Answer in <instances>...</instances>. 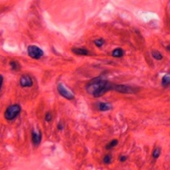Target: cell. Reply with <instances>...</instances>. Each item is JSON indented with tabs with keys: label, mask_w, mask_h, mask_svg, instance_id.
Wrapping results in <instances>:
<instances>
[{
	"label": "cell",
	"mask_w": 170,
	"mask_h": 170,
	"mask_svg": "<svg viewBox=\"0 0 170 170\" xmlns=\"http://www.w3.org/2000/svg\"><path fill=\"white\" fill-rule=\"evenodd\" d=\"M114 85L115 84H113L107 80L97 77L87 84L85 89L88 94L93 95L95 98H98L108 91L114 90Z\"/></svg>",
	"instance_id": "1"
},
{
	"label": "cell",
	"mask_w": 170,
	"mask_h": 170,
	"mask_svg": "<svg viewBox=\"0 0 170 170\" xmlns=\"http://www.w3.org/2000/svg\"><path fill=\"white\" fill-rule=\"evenodd\" d=\"M20 110H21V107L19 104H15L10 105L9 107H7L5 112V120H9V121L13 120L20 113Z\"/></svg>",
	"instance_id": "2"
},
{
	"label": "cell",
	"mask_w": 170,
	"mask_h": 170,
	"mask_svg": "<svg viewBox=\"0 0 170 170\" xmlns=\"http://www.w3.org/2000/svg\"><path fill=\"white\" fill-rule=\"evenodd\" d=\"M27 53L34 59H39L44 55L43 51L36 45H30L27 48Z\"/></svg>",
	"instance_id": "3"
},
{
	"label": "cell",
	"mask_w": 170,
	"mask_h": 170,
	"mask_svg": "<svg viewBox=\"0 0 170 170\" xmlns=\"http://www.w3.org/2000/svg\"><path fill=\"white\" fill-rule=\"evenodd\" d=\"M114 90H115L116 92H120V93L130 94L137 92V91H138V88H134V87L130 86V85H117V84H115V85H114Z\"/></svg>",
	"instance_id": "4"
},
{
	"label": "cell",
	"mask_w": 170,
	"mask_h": 170,
	"mask_svg": "<svg viewBox=\"0 0 170 170\" xmlns=\"http://www.w3.org/2000/svg\"><path fill=\"white\" fill-rule=\"evenodd\" d=\"M58 91L59 94L61 96H63L64 98L68 99V100H72V99L74 98V94L71 93L69 90H67L62 83L58 84Z\"/></svg>",
	"instance_id": "5"
},
{
	"label": "cell",
	"mask_w": 170,
	"mask_h": 170,
	"mask_svg": "<svg viewBox=\"0 0 170 170\" xmlns=\"http://www.w3.org/2000/svg\"><path fill=\"white\" fill-rule=\"evenodd\" d=\"M20 85L22 87H31L33 85V80L27 74L23 75L20 79Z\"/></svg>",
	"instance_id": "6"
},
{
	"label": "cell",
	"mask_w": 170,
	"mask_h": 170,
	"mask_svg": "<svg viewBox=\"0 0 170 170\" xmlns=\"http://www.w3.org/2000/svg\"><path fill=\"white\" fill-rule=\"evenodd\" d=\"M42 140V133L39 131H35L33 129L32 131V142L36 146L39 145Z\"/></svg>",
	"instance_id": "7"
},
{
	"label": "cell",
	"mask_w": 170,
	"mask_h": 170,
	"mask_svg": "<svg viewBox=\"0 0 170 170\" xmlns=\"http://www.w3.org/2000/svg\"><path fill=\"white\" fill-rule=\"evenodd\" d=\"M72 52L77 55H88L89 54V52L87 50L86 48H74L72 49Z\"/></svg>",
	"instance_id": "8"
},
{
	"label": "cell",
	"mask_w": 170,
	"mask_h": 170,
	"mask_svg": "<svg viewBox=\"0 0 170 170\" xmlns=\"http://www.w3.org/2000/svg\"><path fill=\"white\" fill-rule=\"evenodd\" d=\"M111 108V104L109 103L101 102V103H99L98 104V109L101 111H107V110H110Z\"/></svg>",
	"instance_id": "9"
},
{
	"label": "cell",
	"mask_w": 170,
	"mask_h": 170,
	"mask_svg": "<svg viewBox=\"0 0 170 170\" xmlns=\"http://www.w3.org/2000/svg\"><path fill=\"white\" fill-rule=\"evenodd\" d=\"M123 50L120 48H115V49L112 52V55H113V57H115V58H121V57L123 56Z\"/></svg>",
	"instance_id": "10"
},
{
	"label": "cell",
	"mask_w": 170,
	"mask_h": 170,
	"mask_svg": "<svg viewBox=\"0 0 170 170\" xmlns=\"http://www.w3.org/2000/svg\"><path fill=\"white\" fill-rule=\"evenodd\" d=\"M118 143L119 142L117 139H113L110 143L106 145V149H107V150H111L113 147H115L118 144Z\"/></svg>",
	"instance_id": "11"
},
{
	"label": "cell",
	"mask_w": 170,
	"mask_h": 170,
	"mask_svg": "<svg viewBox=\"0 0 170 170\" xmlns=\"http://www.w3.org/2000/svg\"><path fill=\"white\" fill-rule=\"evenodd\" d=\"M170 84V75L166 74V75L164 76L163 77V80H162V85L164 87L168 86Z\"/></svg>",
	"instance_id": "12"
},
{
	"label": "cell",
	"mask_w": 170,
	"mask_h": 170,
	"mask_svg": "<svg viewBox=\"0 0 170 170\" xmlns=\"http://www.w3.org/2000/svg\"><path fill=\"white\" fill-rule=\"evenodd\" d=\"M151 55L156 60L159 61L163 59V55H162V54L160 53V52H159L158 51H153V52H151Z\"/></svg>",
	"instance_id": "13"
},
{
	"label": "cell",
	"mask_w": 170,
	"mask_h": 170,
	"mask_svg": "<svg viewBox=\"0 0 170 170\" xmlns=\"http://www.w3.org/2000/svg\"><path fill=\"white\" fill-rule=\"evenodd\" d=\"M160 153H161V150H160V147H156L154 150H153V153H152V157H153V159H157L159 158L160 155Z\"/></svg>",
	"instance_id": "14"
},
{
	"label": "cell",
	"mask_w": 170,
	"mask_h": 170,
	"mask_svg": "<svg viewBox=\"0 0 170 170\" xmlns=\"http://www.w3.org/2000/svg\"><path fill=\"white\" fill-rule=\"evenodd\" d=\"M10 66L13 70H18L20 69V65L16 61H12L10 62Z\"/></svg>",
	"instance_id": "15"
},
{
	"label": "cell",
	"mask_w": 170,
	"mask_h": 170,
	"mask_svg": "<svg viewBox=\"0 0 170 170\" xmlns=\"http://www.w3.org/2000/svg\"><path fill=\"white\" fill-rule=\"evenodd\" d=\"M103 161H104V163L105 164H107V165L111 163L112 156L110 155V154H107V155H105L104 157Z\"/></svg>",
	"instance_id": "16"
},
{
	"label": "cell",
	"mask_w": 170,
	"mask_h": 170,
	"mask_svg": "<svg viewBox=\"0 0 170 170\" xmlns=\"http://www.w3.org/2000/svg\"><path fill=\"white\" fill-rule=\"evenodd\" d=\"M95 44L96 46L98 47H101L102 45L104 44V41L102 39H96L95 41Z\"/></svg>",
	"instance_id": "17"
},
{
	"label": "cell",
	"mask_w": 170,
	"mask_h": 170,
	"mask_svg": "<svg viewBox=\"0 0 170 170\" xmlns=\"http://www.w3.org/2000/svg\"><path fill=\"white\" fill-rule=\"evenodd\" d=\"M45 120H46L47 122H51L52 120V113H50V112H48V113H46V114H45Z\"/></svg>",
	"instance_id": "18"
},
{
	"label": "cell",
	"mask_w": 170,
	"mask_h": 170,
	"mask_svg": "<svg viewBox=\"0 0 170 170\" xmlns=\"http://www.w3.org/2000/svg\"><path fill=\"white\" fill-rule=\"evenodd\" d=\"M120 162L123 163V162L126 161L127 160V157H125V156H121V157H120Z\"/></svg>",
	"instance_id": "19"
},
{
	"label": "cell",
	"mask_w": 170,
	"mask_h": 170,
	"mask_svg": "<svg viewBox=\"0 0 170 170\" xmlns=\"http://www.w3.org/2000/svg\"><path fill=\"white\" fill-rule=\"evenodd\" d=\"M58 130H62L63 128V125L61 122L59 123L58 125Z\"/></svg>",
	"instance_id": "20"
},
{
	"label": "cell",
	"mask_w": 170,
	"mask_h": 170,
	"mask_svg": "<svg viewBox=\"0 0 170 170\" xmlns=\"http://www.w3.org/2000/svg\"><path fill=\"white\" fill-rule=\"evenodd\" d=\"M166 48H167V49H168L169 51H170V45H168V46L166 47Z\"/></svg>",
	"instance_id": "21"
}]
</instances>
